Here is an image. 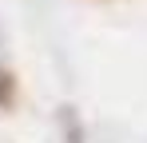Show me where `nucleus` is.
<instances>
[{
  "instance_id": "nucleus-1",
  "label": "nucleus",
  "mask_w": 147,
  "mask_h": 143,
  "mask_svg": "<svg viewBox=\"0 0 147 143\" xmlns=\"http://www.w3.org/2000/svg\"><path fill=\"white\" fill-rule=\"evenodd\" d=\"M8 92H12V84H8V76H0V99H4Z\"/></svg>"
}]
</instances>
